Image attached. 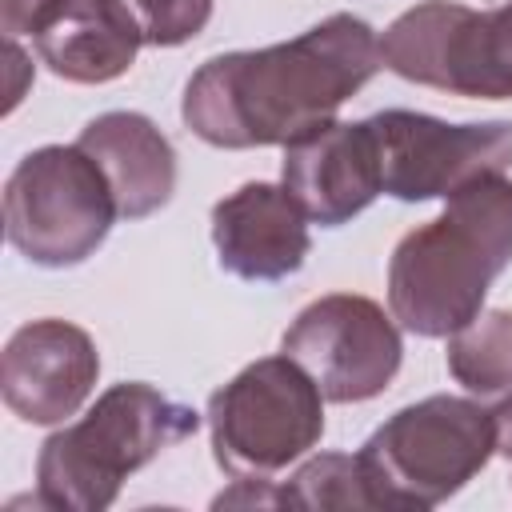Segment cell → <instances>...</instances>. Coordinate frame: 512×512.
I'll return each mask as SVG.
<instances>
[{
  "label": "cell",
  "mask_w": 512,
  "mask_h": 512,
  "mask_svg": "<svg viewBox=\"0 0 512 512\" xmlns=\"http://www.w3.org/2000/svg\"><path fill=\"white\" fill-rule=\"evenodd\" d=\"M380 36L352 12H332L308 32L204 60L180 100L192 136L212 148H268L328 124L376 72Z\"/></svg>",
  "instance_id": "obj_1"
},
{
  "label": "cell",
  "mask_w": 512,
  "mask_h": 512,
  "mask_svg": "<svg viewBox=\"0 0 512 512\" xmlns=\"http://www.w3.org/2000/svg\"><path fill=\"white\" fill-rule=\"evenodd\" d=\"M508 264L512 180L492 172L452 192L436 220L400 236L388 260V308L412 336H452L484 308Z\"/></svg>",
  "instance_id": "obj_2"
},
{
  "label": "cell",
  "mask_w": 512,
  "mask_h": 512,
  "mask_svg": "<svg viewBox=\"0 0 512 512\" xmlns=\"http://www.w3.org/2000/svg\"><path fill=\"white\" fill-rule=\"evenodd\" d=\"M200 412L176 404L144 380L112 384L76 420L56 428L36 456V504L68 512H104L120 484L164 448L196 436Z\"/></svg>",
  "instance_id": "obj_3"
},
{
  "label": "cell",
  "mask_w": 512,
  "mask_h": 512,
  "mask_svg": "<svg viewBox=\"0 0 512 512\" xmlns=\"http://www.w3.org/2000/svg\"><path fill=\"white\" fill-rule=\"evenodd\" d=\"M496 452L492 412L468 396H424L392 412L360 448L380 508H436Z\"/></svg>",
  "instance_id": "obj_4"
},
{
  "label": "cell",
  "mask_w": 512,
  "mask_h": 512,
  "mask_svg": "<svg viewBox=\"0 0 512 512\" xmlns=\"http://www.w3.org/2000/svg\"><path fill=\"white\" fill-rule=\"evenodd\" d=\"M212 456L232 480H268L324 436V396L292 356L240 368L208 400Z\"/></svg>",
  "instance_id": "obj_5"
},
{
  "label": "cell",
  "mask_w": 512,
  "mask_h": 512,
  "mask_svg": "<svg viewBox=\"0 0 512 512\" xmlns=\"http://www.w3.org/2000/svg\"><path fill=\"white\" fill-rule=\"evenodd\" d=\"M116 200L80 144H44L28 152L4 184L8 244L40 268L84 264L112 232Z\"/></svg>",
  "instance_id": "obj_6"
},
{
  "label": "cell",
  "mask_w": 512,
  "mask_h": 512,
  "mask_svg": "<svg viewBox=\"0 0 512 512\" xmlns=\"http://www.w3.org/2000/svg\"><path fill=\"white\" fill-rule=\"evenodd\" d=\"M380 60L400 80L436 92L512 100V0L488 12L424 0L384 28Z\"/></svg>",
  "instance_id": "obj_7"
},
{
  "label": "cell",
  "mask_w": 512,
  "mask_h": 512,
  "mask_svg": "<svg viewBox=\"0 0 512 512\" xmlns=\"http://www.w3.org/2000/svg\"><path fill=\"white\" fill-rule=\"evenodd\" d=\"M380 152V184L392 200H448L464 184L512 168V120L448 124L412 108L368 116Z\"/></svg>",
  "instance_id": "obj_8"
},
{
  "label": "cell",
  "mask_w": 512,
  "mask_h": 512,
  "mask_svg": "<svg viewBox=\"0 0 512 512\" xmlns=\"http://www.w3.org/2000/svg\"><path fill=\"white\" fill-rule=\"evenodd\" d=\"M280 352L292 356L332 404H364L380 396L404 360L396 316L356 292H332L296 312L280 336Z\"/></svg>",
  "instance_id": "obj_9"
},
{
  "label": "cell",
  "mask_w": 512,
  "mask_h": 512,
  "mask_svg": "<svg viewBox=\"0 0 512 512\" xmlns=\"http://www.w3.org/2000/svg\"><path fill=\"white\" fill-rule=\"evenodd\" d=\"M100 376L96 340L68 320H32L16 328L0 356L4 404L24 424H64L80 412Z\"/></svg>",
  "instance_id": "obj_10"
},
{
  "label": "cell",
  "mask_w": 512,
  "mask_h": 512,
  "mask_svg": "<svg viewBox=\"0 0 512 512\" xmlns=\"http://www.w3.org/2000/svg\"><path fill=\"white\" fill-rule=\"evenodd\" d=\"M280 184L320 228L356 220L380 192V152L368 120H328L284 144Z\"/></svg>",
  "instance_id": "obj_11"
},
{
  "label": "cell",
  "mask_w": 512,
  "mask_h": 512,
  "mask_svg": "<svg viewBox=\"0 0 512 512\" xmlns=\"http://www.w3.org/2000/svg\"><path fill=\"white\" fill-rule=\"evenodd\" d=\"M212 244L228 276L276 284L304 268L312 236L304 208L284 184L248 180L212 204Z\"/></svg>",
  "instance_id": "obj_12"
},
{
  "label": "cell",
  "mask_w": 512,
  "mask_h": 512,
  "mask_svg": "<svg viewBox=\"0 0 512 512\" xmlns=\"http://www.w3.org/2000/svg\"><path fill=\"white\" fill-rule=\"evenodd\" d=\"M40 64L68 84H108L136 64L140 28L124 0H48L32 24Z\"/></svg>",
  "instance_id": "obj_13"
},
{
  "label": "cell",
  "mask_w": 512,
  "mask_h": 512,
  "mask_svg": "<svg viewBox=\"0 0 512 512\" xmlns=\"http://www.w3.org/2000/svg\"><path fill=\"white\" fill-rule=\"evenodd\" d=\"M76 144L104 172L120 220H144L172 200L176 148L144 112H100L80 128Z\"/></svg>",
  "instance_id": "obj_14"
},
{
  "label": "cell",
  "mask_w": 512,
  "mask_h": 512,
  "mask_svg": "<svg viewBox=\"0 0 512 512\" xmlns=\"http://www.w3.org/2000/svg\"><path fill=\"white\" fill-rule=\"evenodd\" d=\"M448 372L480 400L512 396V312L480 308L448 340Z\"/></svg>",
  "instance_id": "obj_15"
},
{
  "label": "cell",
  "mask_w": 512,
  "mask_h": 512,
  "mask_svg": "<svg viewBox=\"0 0 512 512\" xmlns=\"http://www.w3.org/2000/svg\"><path fill=\"white\" fill-rule=\"evenodd\" d=\"M280 508H340V512H352V508H380L376 492H372V480H368V468L356 456L348 452H320L312 460H304L288 484L280 488Z\"/></svg>",
  "instance_id": "obj_16"
},
{
  "label": "cell",
  "mask_w": 512,
  "mask_h": 512,
  "mask_svg": "<svg viewBox=\"0 0 512 512\" xmlns=\"http://www.w3.org/2000/svg\"><path fill=\"white\" fill-rule=\"evenodd\" d=\"M124 8L136 20L144 44L180 48L208 28L216 0H124Z\"/></svg>",
  "instance_id": "obj_17"
},
{
  "label": "cell",
  "mask_w": 512,
  "mask_h": 512,
  "mask_svg": "<svg viewBox=\"0 0 512 512\" xmlns=\"http://www.w3.org/2000/svg\"><path fill=\"white\" fill-rule=\"evenodd\" d=\"M44 4L48 0H0V32H4V40L32 36V24L44 12Z\"/></svg>",
  "instance_id": "obj_18"
},
{
  "label": "cell",
  "mask_w": 512,
  "mask_h": 512,
  "mask_svg": "<svg viewBox=\"0 0 512 512\" xmlns=\"http://www.w3.org/2000/svg\"><path fill=\"white\" fill-rule=\"evenodd\" d=\"M492 428H496V452L512 464V396H504L492 412Z\"/></svg>",
  "instance_id": "obj_19"
},
{
  "label": "cell",
  "mask_w": 512,
  "mask_h": 512,
  "mask_svg": "<svg viewBox=\"0 0 512 512\" xmlns=\"http://www.w3.org/2000/svg\"><path fill=\"white\" fill-rule=\"evenodd\" d=\"M504 4H508V0H504Z\"/></svg>",
  "instance_id": "obj_20"
}]
</instances>
